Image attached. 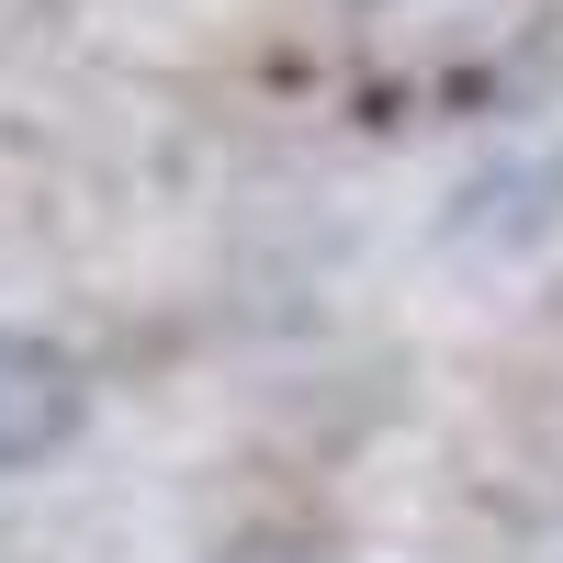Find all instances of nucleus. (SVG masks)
Here are the masks:
<instances>
[{
	"label": "nucleus",
	"mask_w": 563,
	"mask_h": 563,
	"mask_svg": "<svg viewBox=\"0 0 563 563\" xmlns=\"http://www.w3.org/2000/svg\"><path fill=\"white\" fill-rule=\"evenodd\" d=\"M79 417V372L45 350V339H0V474L34 451H57Z\"/></svg>",
	"instance_id": "1"
},
{
	"label": "nucleus",
	"mask_w": 563,
	"mask_h": 563,
	"mask_svg": "<svg viewBox=\"0 0 563 563\" xmlns=\"http://www.w3.org/2000/svg\"><path fill=\"white\" fill-rule=\"evenodd\" d=\"M238 563H327V552H305V541H271V552H238Z\"/></svg>",
	"instance_id": "2"
}]
</instances>
